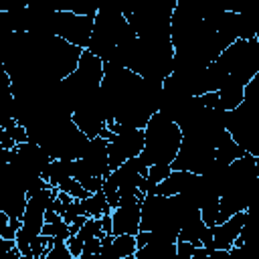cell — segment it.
<instances>
[{
  "label": "cell",
  "mask_w": 259,
  "mask_h": 259,
  "mask_svg": "<svg viewBox=\"0 0 259 259\" xmlns=\"http://www.w3.org/2000/svg\"><path fill=\"white\" fill-rule=\"evenodd\" d=\"M65 245H67V249H69V253H71V257L75 259V257H79L81 255V249H83V243L75 237V235H71L67 241H65Z\"/></svg>",
  "instance_id": "22"
},
{
  "label": "cell",
  "mask_w": 259,
  "mask_h": 259,
  "mask_svg": "<svg viewBox=\"0 0 259 259\" xmlns=\"http://www.w3.org/2000/svg\"><path fill=\"white\" fill-rule=\"evenodd\" d=\"M77 204H79L81 214L87 217V219H101L103 214L111 212V208H109V204L105 200V194L101 190L85 196L83 200H77Z\"/></svg>",
  "instance_id": "11"
},
{
  "label": "cell",
  "mask_w": 259,
  "mask_h": 259,
  "mask_svg": "<svg viewBox=\"0 0 259 259\" xmlns=\"http://www.w3.org/2000/svg\"><path fill=\"white\" fill-rule=\"evenodd\" d=\"M0 235H2V239H6V241H14V237H16V229L10 227V219H8V214L2 212V210H0Z\"/></svg>",
  "instance_id": "20"
},
{
  "label": "cell",
  "mask_w": 259,
  "mask_h": 259,
  "mask_svg": "<svg viewBox=\"0 0 259 259\" xmlns=\"http://www.w3.org/2000/svg\"><path fill=\"white\" fill-rule=\"evenodd\" d=\"M180 144H182L180 127L156 111L144 127V148L140 160L146 166L172 164L180 150Z\"/></svg>",
  "instance_id": "2"
},
{
  "label": "cell",
  "mask_w": 259,
  "mask_h": 259,
  "mask_svg": "<svg viewBox=\"0 0 259 259\" xmlns=\"http://www.w3.org/2000/svg\"><path fill=\"white\" fill-rule=\"evenodd\" d=\"M190 257H192V259H231L229 251H221V249H204V247H192Z\"/></svg>",
  "instance_id": "18"
},
{
  "label": "cell",
  "mask_w": 259,
  "mask_h": 259,
  "mask_svg": "<svg viewBox=\"0 0 259 259\" xmlns=\"http://www.w3.org/2000/svg\"><path fill=\"white\" fill-rule=\"evenodd\" d=\"M204 229H206V225L202 223L200 214H196V217H192L188 223L182 225V229L178 231V241L190 243L192 247H200V237H202ZM178 241H176V243H178Z\"/></svg>",
  "instance_id": "14"
},
{
  "label": "cell",
  "mask_w": 259,
  "mask_h": 259,
  "mask_svg": "<svg viewBox=\"0 0 259 259\" xmlns=\"http://www.w3.org/2000/svg\"><path fill=\"white\" fill-rule=\"evenodd\" d=\"M138 249L134 235H103L99 255L103 259H123L127 255H134Z\"/></svg>",
  "instance_id": "9"
},
{
  "label": "cell",
  "mask_w": 259,
  "mask_h": 259,
  "mask_svg": "<svg viewBox=\"0 0 259 259\" xmlns=\"http://www.w3.org/2000/svg\"><path fill=\"white\" fill-rule=\"evenodd\" d=\"M93 18L95 16H81V14H75L65 8H55L51 26H49V34L59 36L65 42L85 51L89 45V38H91V30H93Z\"/></svg>",
  "instance_id": "3"
},
{
  "label": "cell",
  "mask_w": 259,
  "mask_h": 259,
  "mask_svg": "<svg viewBox=\"0 0 259 259\" xmlns=\"http://www.w3.org/2000/svg\"><path fill=\"white\" fill-rule=\"evenodd\" d=\"M214 160V146L202 138L182 136L180 150L170 164L172 170H184L190 174H204V170Z\"/></svg>",
  "instance_id": "5"
},
{
  "label": "cell",
  "mask_w": 259,
  "mask_h": 259,
  "mask_svg": "<svg viewBox=\"0 0 259 259\" xmlns=\"http://www.w3.org/2000/svg\"><path fill=\"white\" fill-rule=\"evenodd\" d=\"M81 243H85V241H89V239H93V237H103V231H101V223H99V219H85V223L79 227V231H77V235H75Z\"/></svg>",
  "instance_id": "16"
},
{
  "label": "cell",
  "mask_w": 259,
  "mask_h": 259,
  "mask_svg": "<svg viewBox=\"0 0 259 259\" xmlns=\"http://www.w3.org/2000/svg\"><path fill=\"white\" fill-rule=\"evenodd\" d=\"M134 36L136 34L132 32L121 8L99 6L95 12V18H93V30H91V38H89V45L85 51H89L101 63H105L117 45H123V42L132 40Z\"/></svg>",
  "instance_id": "1"
},
{
  "label": "cell",
  "mask_w": 259,
  "mask_h": 259,
  "mask_svg": "<svg viewBox=\"0 0 259 259\" xmlns=\"http://www.w3.org/2000/svg\"><path fill=\"white\" fill-rule=\"evenodd\" d=\"M123 259H136V253H134V255H127V257H123Z\"/></svg>",
  "instance_id": "27"
},
{
  "label": "cell",
  "mask_w": 259,
  "mask_h": 259,
  "mask_svg": "<svg viewBox=\"0 0 259 259\" xmlns=\"http://www.w3.org/2000/svg\"><path fill=\"white\" fill-rule=\"evenodd\" d=\"M107 130L111 132V138L107 140V162H109V170H115L125 160L138 158L142 154V148H144V130L127 127V125H117V123H113Z\"/></svg>",
  "instance_id": "4"
},
{
  "label": "cell",
  "mask_w": 259,
  "mask_h": 259,
  "mask_svg": "<svg viewBox=\"0 0 259 259\" xmlns=\"http://www.w3.org/2000/svg\"><path fill=\"white\" fill-rule=\"evenodd\" d=\"M140 233V202L117 204L111 210V235H138Z\"/></svg>",
  "instance_id": "7"
},
{
  "label": "cell",
  "mask_w": 259,
  "mask_h": 259,
  "mask_svg": "<svg viewBox=\"0 0 259 259\" xmlns=\"http://www.w3.org/2000/svg\"><path fill=\"white\" fill-rule=\"evenodd\" d=\"M190 178H192V174L190 172H184V170H172L150 194H158V196H166V198H170V196H176V194H182L184 190H186V186H188V182H190Z\"/></svg>",
  "instance_id": "10"
},
{
  "label": "cell",
  "mask_w": 259,
  "mask_h": 259,
  "mask_svg": "<svg viewBox=\"0 0 259 259\" xmlns=\"http://www.w3.org/2000/svg\"><path fill=\"white\" fill-rule=\"evenodd\" d=\"M12 247H16V243H14V241H6V239H0V259H6Z\"/></svg>",
  "instance_id": "24"
},
{
  "label": "cell",
  "mask_w": 259,
  "mask_h": 259,
  "mask_svg": "<svg viewBox=\"0 0 259 259\" xmlns=\"http://www.w3.org/2000/svg\"><path fill=\"white\" fill-rule=\"evenodd\" d=\"M136 259H176V243H148L136 249Z\"/></svg>",
  "instance_id": "13"
},
{
  "label": "cell",
  "mask_w": 259,
  "mask_h": 259,
  "mask_svg": "<svg viewBox=\"0 0 259 259\" xmlns=\"http://www.w3.org/2000/svg\"><path fill=\"white\" fill-rule=\"evenodd\" d=\"M170 172H172L170 164H152V166H148V174H146V194H150Z\"/></svg>",
  "instance_id": "15"
},
{
  "label": "cell",
  "mask_w": 259,
  "mask_h": 259,
  "mask_svg": "<svg viewBox=\"0 0 259 259\" xmlns=\"http://www.w3.org/2000/svg\"><path fill=\"white\" fill-rule=\"evenodd\" d=\"M99 247H101V239H99V237H93V239H89V241L83 243L81 253H85V255H89V257H95V255L99 253Z\"/></svg>",
  "instance_id": "21"
},
{
  "label": "cell",
  "mask_w": 259,
  "mask_h": 259,
  "mask_svg": "<svg viewBox=\"0 0 259 259\" xmlns=\"http://www.w3.org/2000/svg\"><path fill=\"white\" fill-rule=\"evenodd\" d=\"M245 154H247V152H245L227 132L221 136V140H219L217 146H214V160H219V162H223V164H231V162L243 158Z\"/></svg>",
  "instance_id": "12"
},
{
  "label": "cell",
  "mask_w": 259,
  "mask_h": 259,
  "mask_svg": "<svg viewBox=\"0 0 259 259\" xmlns=\"http://www.w3.org/2000/svg\"><path fill=\"white\" fill-rule=\"evenodd\" d=\"M42 259H73V257H71V253H69L65 241L53 239V245H51V249L42 255Z\"/></svg>",
  "instance_id": "19"
},
{
  "label": "cell",
  "mask_w": 259,
  "mask_h": 259,
  "mask_svg": "<svg viewBox=\"0 0 259 259\" xmlns=\"http://www.w3.org/2000/svg\"><path fill=\"white\" fill-rule=\"evenodd\" d=\"M190 251H192V245L190 243H182V241L176 243V259H192L190 257Z\"/></svg>",
  "instance_id": "23"
},
{
  "label": "cell",
  "mask_w": 259,
  "mask_h": 259,
  "mask_svg": "<svg viewBox=\"0 0 259 259\" xmlns=\"http://www.w3.org/2000/svg\"><path fill=\"white\" fill-rule=\"evenodd\" d=\"M8 158H10V150H4V148L0 146V164H2V162H8Z\"/></svg>",
  "instance_id": "26"
},
{
  "label": "cell",
  "mask_w": 259,
  "mask_h": 259,
  "mask_svg": "<svg viewBox=\"0 0 259 259\" xmlns=\"http://www.w3.org/2000/svg\"><path fill=\"white\" fill-rule=\"evenodd\" d=\"M249 221V210H241L233 217H229L227 221L210 227V233H212V243H210V249H221V251H229L235 243V239L239 237L243 225Z\"/></svg>",
  "instance_id": "6"
},
{
  "label": "cell",
  "mask_w": 259,
  "mask_h": 259,
  "mask_svg": "<svg viewBox=\"0 0 259 259\" xmlns=\"http://www.w3.org/2000/svg\"><path fill=\"white\" fill-rule=\"evenodd\" d=\"M99 223H101V231H103V235H111V212L103 214V217L99 219Z\"/></svg>",
  "instance_id": "25"
},
{
  "label": "cell",
  "mask_w": 259,
  "mask_h": 259,
  "mask_svg": "<svg viewBox=\"0 0 259 259\" xmlns=\"http://www.w3.org/2000/svg\"><path fill=\"white\" fill-rule=\"evenodd\" d=\"M87 168L89 172L95 176V178H105L111 170H109V162H107V140L103 138H91L87 142V148L83 152V156L79 158Z\"/></svg>",
  "instance_id": "8"
},
{
  "label": "cell",
  "mask_w": 259,
  "mask_h": 259,
  "mask_svg": "<svg viewBox=\"0 0 259 259\" xmlns=\"http://www.w3.org/2000/svg\"><path fill=\"white\" fill-rule=\"evenodd\" d=\"M57 190H59V192H65V194L71 196L73 200H83L85 196H89V192H87L75 178H67V180H63V182L57 186Z\"/></svg>",
  "instance_id": "17"
}]
</instances>
